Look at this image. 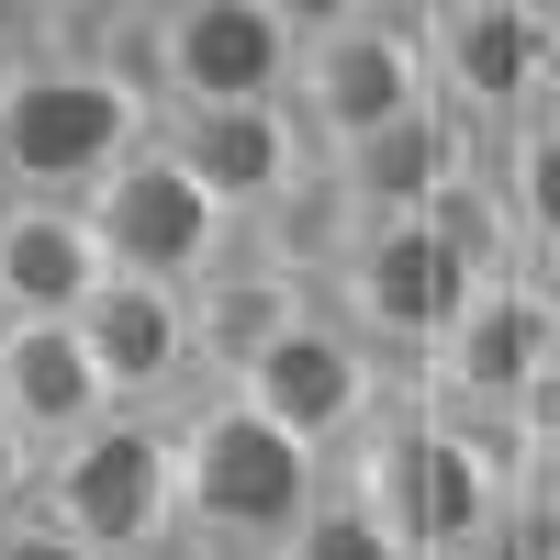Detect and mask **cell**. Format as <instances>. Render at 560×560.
<instances>
[{
    "mask_svg": "<svg viewBox=\"0 0 560 560\" xmlns=\"http://www.w3.org/2000/svg\"><path fill=\"white\" fill-rule=\"evenodd\" d=\"M12 516H34V448L0 427V527H12Z\"/></svg>",
    "mask_w": 560,
    "mask_h": 560,
    "instance_id": "cell-19",
    "label": "cell"
},
{
    "mask_svg": "<svg viewBox=\"0 0 560 560\" xmlns=\"http://www.w3.org/2000/svg\"><path fill=\"white\" fill-rule=\"evenodd\" d=\"M213 393H236L258 427H280L292 448H314L325 471H337V459L359 448V427L393 404V370L370 359L325 303H303V314H292V325H280V337L236 370V382H213Z\"/></svg>",
    "mask_w": 560,
    "mask_h": 560,
    "instance_id": "cell-9",
    "label": "cell"
},
{
    "mask_svg": "<svg viewBox=\"0 0 560 560\" xmlns=\"http://www.w3.org/2000/svg\"><path fill=\"white\" fill-rule=\"evenodd\" d=\"M90 292H102L90 213H79V202H23V191H0V314H12V325H79Z\"/></svg>",
    "mask_w": 560,
    "mask_h": 560,
    "instance_id": "cell-14",
    "label": "cell"
},
{
    "mask_svg": "<svg viewBox=\"0 0 560 560\" xmlns=\"http://www.w3.org/2000/svg\"><path fill=\"white\" fill-rule=\"evenodd\" d=\"M0 560H102V549H79V538H57L45 516H12V527H0Z\"/></svg>",
    "mask_w": 560,
    "mask_h": 560,
    "instance_id": "cell-18",
    "label": "cell"
},
{
    "mask_svg": "<svg viewBox=\"0 0 560 560\" xmlns=\"http://www.w3.org/2000/svg\"><path fill=\"white\" fill-rule=\"evenodd\" d=\"M415 45H427V102L471 147H493V135H516L527 113L560 102V45L538 0H427Z\"/></svg>",
    "mask_w": 560,
    "mask_h": 560,
    "instance_id": "cell-6",
    "label": "cell"
},
{
    "mask_svg": "<svg viewBox=\"0 0 560 560\" xmlns=\"http://www.w3.org/2000/svg\"><path fill=\"white\" fill-rule=\"evenodd\" d=\"M79 213H90V247H102V280H147V292H202V280L247 247L236 224L179 179L168 147H135Z\"/></svg>",
    "mask_w": 560,
    "mask_h": 560,
    "instance_id": "cell-10",
    "label": "cell"
},
{
    "mask_svg": "<svg viewBox=\"0 0 560 560\" xmlns=\"http://www.w3.org/2000/svg\"><path fill=\"white\" fill-rule=\"evenodd\" d=\"M482 179H493V202H504V236H516V269H560V102L527 113L516 135H493L482 147Z\"/></svg>",
    "mask_w": 560,
    "mask_h": 560,
    "instance_id": "cell-16",
    "label": "cell"
},
{
    "mask_svg": "<svg viewBox=\"0 0 560 560\" xmlns=\"http://www.w3.org/2000/svg\"><path fill=\"white\" fill-rule=\"evenodd\" d=\"M427 102V45H415V12H382V0H337V12H303V57H292V124L314 135V158L370 147Z\"/></svg>",
    "mask_w": 560,
    "mask_h": 560,
    "instance_id": "cell-5",
    "label": "cell"
},
{
    "mask_svg": "<svg viewBox=\"0 0 560 560\" xmlns=\"http://www.w3.org/2000/svg\"><path fill=\"white\" fill-rule=\"evenodd\" d=\"M292 57H303V12H280V0H147L124 45V68L158 113L292 102Z\"/></svg>",
    "mask_w": 560,
    "mask_h": 560,
    "instance_id": "cell-3",
    "label": "cell"
},
{
    "mask_svg": "<svg viewBox=\"0 0 560 560\" xmlns=\"http://www.w3.org/2000/svg\"><path fill=\"white\" fill-rule=\"evenodd\" d=\"M0 337H12V314H0Z\"/></svg>",
    "mask_w": 560,
    "mask_h": 560,
    "instance_id": "cell-23",
    "label": "cell"
},
{
    "mask_svg": "<svg viewBox=\"0 0 560 560\" xmlns=\"http://www.w3.org/2000/svg\"><path fill=\"white\" fill-rule=\"evenodd\" d=\"M538 303H549V348H560V269H538Z\"/></svg>",
    "mask_w": 560,
    "mask_h": 560,
    "instance_id": "cell-21",
    "label": "cell"
},
{
    "mask_svg": "<svg viewBox=\"0 0 560 560\" xmlns=\"http://www.w3.org/2000/svg\"><path fill=\"white\" fill-rule=\"evenodd\" d=\"M471 292H482V269L459 258L438 224H359V247L314 280V303L337 314L382 370H427V348L448 337V314Z\"/></svg>",
    "mask_w": 560,
    "mask_h": 560,
    "instance_id": "cell-7",
    "label": "cell"
},
{
    "mask_svg": "<svg viewBox=\"0 0 560 560\" xmlns=\"http://www.w3.org/2000/svg\"><path fill=\"white\" fill-rule=\"evenodd\" d=\"M158 147L179 158V179H191V191L236 224V236H258V224L325 168L314 135L292 124V102H247V113H158Z\"/></svg>",
    "mask_w": 560,
    "mask_h": 560,
    "instance_id": "cell-11",
    "label": "cell"
},
{
    "mask_svg": "<svg viewBox=\"0 0 560 560\" xmlns=\"http://www.w3.org/2000/svg\"><path fill=\"white\" fill-rule=\"evenodd\" d=\"M168 448H179V538L202 560H280V538L325 504V459L258 427L236 393H191L168 415Z\"/></svg>",
    "mask_w": 560,
    "mask_h": 560,
    "instance_id": "cell-1",
    "label": "cell"
},
{
    "mask_svg": "<svg viewBox=\"0 0 560 560\" xmlns=\"http://www.w3.org/2000/svg\"><path fill=\"white\" fill-rule=\"evenodd\" d=\"M280 560H415V549H404L393 516H370V504H359L337 471H325V504H314L292 538H280Z\"/></svg>",
    "mask_w": 560,
    "mask_h": 560,
    "instance_id": "cell-17",
    "label": "cell"
},
{
    "mask_svg": "<svg viewBox=\"0 0 560 560\" xmlns=\"http://www.w3.org/2000/svg\"><path fill=\"white\" fill-rule=\"evenodd\" d=\"M135 147H158V102L135 90V68H57L0 45V191L90 202Z\"/></svg>",
    "mask_w": 560,
    "mask_h": 560,
    "instance_id": "cell-2",
    "label": "cell"
},
{
    "mask_svg": "<svg viewBox=\"0 0 560 560\" xmlns=\"http://www.w3.org/2000/svg\"><path fill=\"white\" fill-rule=\"evenodd\" d=\"M459 560H493V549H459Z\"/></svg>",
    "mask_w": 560,
    "mask_h": 560,
    "instance_id": "cell-22",
    "label": "cell"
},
{
    "mask_svg": "<svg viewBox=\"0 0 560 560\" xmlns=\"http://www.w3.org/2000/svg\"><path fill=\"white\" fill-rule=\"evenodd\" d=\"M102 415H113V393L90 382V348L68 325H12V337H0V427L34 459L68 448L79 427H102Z\"/></svg>",
    "mask_w": 560,
    "mask_h": 560,
    "instance_id": "cell-15",
    "label": "cell"
},
{
    "mask_svg": "<svg viewBox=\"0 0 560 560\" xmlns=\"http://www.w3.org/2000/svg\"><path fill=\"white\" fill-rule=\"evenodd\" d=\"M68 337L90 348V382L113 393V415H179L202 382V337H191V292H147V280H102L79 303Z\"/></svg>",
    "mask_w": 560,
    "mask_h": 560,
    "instance_id": "cell-12",
    "label": "cell"
},
{
    "mask_svg": "<svg viewBox=\"0 0 560 560\" xmlns=\"http://www.w3.org/2000/svg\"><path fill=\"white\" fill-rule=\"evenodd\" d=\"M527 448H538V471H549V482H560V393H549V404H538V427H527Z\"/></svg>",
    "mask_w": 560,
    "mask_h": 560,
    "instance_id": "cell-20",
    "label": "cell"
},
{
    "mask_svg": "<svg viewBox=\"0 0 560 560\" xmlns=\"http://www.w3.org/2000/svg\"><path fill=\"white\" fill-rule=\"evenodd\" d=\"M471 168H482V147H471L448 113H415V124H393V135H370V147H337V158H325V179L348 191L359 224H427Z\"/></svg>",
    "mask_w": 560,
    "mask_h": 560,
    "instance_id": "cell-13",
    "label": "cell"
},
{
    "mask_svg": "<svg viewBox=\"0 0 560 560\" xmlns=\"http://www.w3.org/2000/svg\"><path fill=\"white\" fill-rule=\"evenodd\" d=\"M34 516L102 549V560H168L179 549V448L168 415H102L68 448L34 459Z\"/></svg>",
    "mask_w": 560,
    "mask_h": 560,
    "instance_id": "cell-4",
    "label": "cell"
},
{
    "mask_svg": "<svg viewBox=\"0 0 560 560\" xmlns=\"http://www.w3.org/2000/svg\"><path fill=\"white\" fill-rule=\"evenodd\" d=\"M415 393H427L438 415H471V427H538V404L560 393V348H549V303L527 269L482 280L471 303L448 314V337L427 348V370H415Z\"/></svg>",
    "mask_w": 560,
    "mask_h": 560,
    "instance_id": "cell-8",
    "label": "cell"
}]
</instances>
